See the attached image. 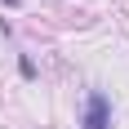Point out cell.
Here are the masks:
<instances>
[{"label":"cell","mask_w":129,"mask_h":129,"mask_svg":"<svg viewBox=\"0 0 129 129\" xmlns=\"http://www.w3.org/2000/svg\"><path fill=\"white\" fill-rule=\"evenodd\" d=\"M5 5H18V0H5Z\"/></svg>","instance_id":"2"},{"label":"cell","mask_w":129,"mask_h":129,"mask_svg":"<svg viewBox=\"0 0 129 129\" xmlns=\"http://www.w3.org/2000/svg\"><path fill=\"white\" fill-rule=\"evenodd\" d=\"M85 129H111V98H107L103 89H93L89 98H85V120H80Z\"/></svg>","instance_id":"1"}]
</instances>
